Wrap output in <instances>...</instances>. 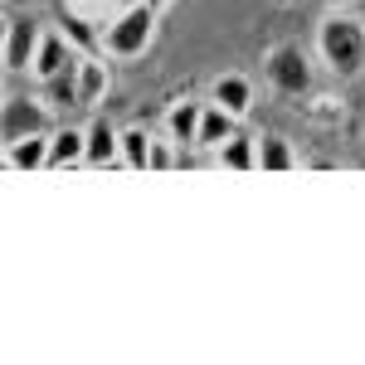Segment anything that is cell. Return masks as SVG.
<instances>
[{
	"label": "cell",
	"mask_w": 365,
	"mask_h": 365,
	"mask_svg": "<svg viewBox=\"0 0 365 365\" xmlns=\"http://www.w3.org/2000/svg\"><path fill=\"white\" fill-rule=\"evenodd\" d=\"M327 10H346V5H356V0H322Z\"/></svg>",
	"instance_id": "603a6c76"
},
{
	"label": "cell",
	"mask_w": 365,
	"mask_h": 365,
	"mask_svg": "<svg viewBox=\"0 0 365 365\" xmlns=\"http://www.w3.org/2000/svg\"><path fill=\"white\" fill-rule=\"evenodd\" d=\"M215 166H225V170H258V137L234 132V137L215 151Z\"/></svg>",
	"instance_id": "4fadbf2b"
},
{
	"label": "cell",
	"mask_w": 365,
	"mask_h": 365,
	"mask_svg": "<svg viewBox=\"0 0 365 365\" xmlns=\"http://www.w3.org/2000/svg\"><path fill=\"white\" fill-rule=\"evenodd\" d=\"M63 34H68V44L78 49V54H103V25H93L83 15H63Z\"/></svg>",
	"instance_id": "2e32d148"
},
{
	"label": "cell",
	"mask_w": 365,
	"mask_h": 365,
	"mask_svg": "<svg viewBox=\"0 0 365 365\" xmlns=\"http://www.w3.org/2000/svg\"><path fill=\"white\" fill-rule=\"evenodd\" d=\"M170 166H180V151H175V141H156V146H151V166L146 170H170Z\"/></svg>",
	"instance_id": "44dd1931"
},
{
	"label": "cell",
	"mask_w": 365,
	"mask_h": 365,
	"mask_svg": "<svg viewBox=\"0 0 365 365\" xmlns=\"http://www.w3.org/2000/svg\"><path fill=\"white\" fill-rule=\"evenodd\" d=\"M317 54L322 63L336 73V78H356L365 73V20L346 10H331L322 25H317Z\"/></svg>",
	"instance_id": "6da1fadb"
},
{
	"label": "cell",
	"mask_w": 365,
	"mask_h": 365,
	"mask_svg": "<svg viewBox=\"0 0 365 365\" xmlns=\"http://www.w3.org/2000/svg\"><path fill=\"white\" fill-rule=\"evenodd\" d=\"M39 39H44L39 20H29V15H10V20H5V49H0V58H5V73H29Z\"/></svg>",
	"instance_id": "277c9868"
},
{
	"label": "cell",
	"mask_w": 365,
	"mask_h": 365,
	"mask_svg": "<svg viewBox=\"0 0 365 365\" xmlns=\"http://www.w3.org/2000/svg\"><path fill=\"white\" fill-rule=\"evenodd\" d=\"M34 132H49V103L44 98H5V127H0L5 146L34 137Z\"/></svg>",
	"instance_id": "5b68a950"
},
{
	"label": "cell",
	"mask_w": 365,
	"mask_h": 365,
	"mask_svg": "<svg viewBox=\"0 0 365 365\" xmlns=\"http://www.w3.org/2000/svg\"><path fill=\"white\" fill-rule=\"evenodd\" d=\"M151 146H156V137H151L146 127H127V132H122V166L146 170L151 166Z\"/></svg>",
	"instance_id": "e0dca14e"
},
{
	"label": "cell",
	"mask_w": 365,
	"mask_h": 365,
	"mask_svg": "<svg viewBox=\"0 0 365 365\" xmlns=\"http://www.w3.org/2000/svg\"><path fill=\"white\" fill-rule=\"evenodd\" d=\"M234 132H239V117L225 113L220 103H205V113H200V132H195V146H200V151H220Z\"/></svg>",
	"instance_id": "ba28073f"
},
{
	"label": "cell",
	"mask_w": 365,
	"mask_h": 365,
	"mask_svg": "<svg viewBox=\"0 0 365 365\" xmlns=\"http://www.w3.org/2000/svg\"><path fill=\"white\" fill-rule=\"evenodd\" d=\"M307 113L317 117V122H336V117H341V98H336V93H312Z\"/></svg>",
	"instance_id": "ffe728a7"
},
{
	"label": "cell",
	"mask_w": 365,
	"mask_h": 365,
	"mask_svg": "<svg viewBox=\"0 0 365 365\" xmlns=\"http://www.w3.org/2000/svg\"><path fill=\"white\" fill-rule=\"evenodd\" d=\"M146 5H151L156 15H166V10H170V5H175V0H146Z\"/></svg>",
	"instance_id": "7402d4cb"
},
{
	"label": "cell",
	"mask_w": 365,
	"mask_h": 365,
	"mask_svg": "<svg viewBox=\"0 0 365 365\" xmlns=\"http://www.w3.org/2000/svg\"><path fill=\"white\" fill-rule=\"evenodd\" d=\"M156 25H161V15H156L146 0L127 5L113 25H103V54H108V58H137V54H146L151 39H156Z\"/></svg>",
	"instance_id": "7a4b0ae2"
},
{
	"label": "cell",
	"mask_w": 365,
	"mask_h": 365,
	"mask_svg": "<svg viewBox=\"0 0 365 365\" xmlns=\"http://www.w3.org/2000/svg\"><path fill=\"white\" fill-rule=\"evenodd\" d=\"M200 113H205V103H175L166 113V137L175 141V146H195Z\"/></svg>",
	"instance_id": "5bb4252c"
},
{
	"label": "cell",
	"mask_w": 365,
	"mask_h": 365,
	"mask_svg": "<svg viewBox=\"0 0 365 365\" xmlns=\"http://www.w3.org/2000/svg\"><path fill=\"white\" fill-rule=\"evenodd\" d=\"M88 166H122V132L117 127H108L103 117L88 127Z\"/></svg>",
	"instance_id": "8fae6325"
},
{
	"label": "cell",
	"mask_w": 365,
	"mask_h": 365,
	"mask_svg": "<svg viewBox=\"0 0 365 365\" xmlns=\"http://www.w3.org/2000/svg\"><path fill=\"white\" fill-rule=\"evenodd\" d=\"M297 151H292V141L278 137V132H268V137H258V170H297Z\"/></svg>",
	"instance_id": "9a60e30c"
},
{
	"label": "cell",
	"mask_w": 365,
	"mask_h": 365,
	"mask_svg": "<svg viewBox=\"0 0 365 365\" xmlns=\"http://www.w3.org/2000/svg\"><path fill=\"white\" fill-rule=\"evenodd\" d=\"M63 10H68V15H83L93 25H113L127 5H122V0H63Z\"/></svg>",
	"instance_id": "d6986e66"
},
{
	"label": "cell",
	"mask_w": 365,
	"mask_h": 365,
	"mask_svg": "<svg viewBox=\"0 0 365 365\" xmlns=\"http://www.w3.org/2000/svg\"><path fill=\"white\" fill-rule=\"evenodd\" d=\"M78 58H83V54L68 44V34H63V29H44V39H39V49H34L29 73L44 83V78H54V73H63V68H73Z\"/></svg>",
	"instance_id": "8992f818"
},
{
	"label": "cell",
	"mask_w": 365,
	"mask_h": 365,
	"mask_svg": "<svg viewBox=\"0 0 365 365\" xmlns=\"http://www.w3.org/2000/svg\"><path fill=\"white\" fill-rule=\"evenodd\" d=\"M73 166H88V132L54 127L49 132V170H73Z\"/></svg>",
	"instance_id": "52a82bcc"
},
{
	"label": "cell",
	"mask_w": 365,
	"mask_h": 365,
	"mask_svg": "<svg viewBox=\"0 0 365 365\" xmlns=\"http://www.w3.org/2000/svg\"><path fill=\"white\" fill-rule=\"evenodd\" d=\"M263 73L287 98H307L312 93V58H307L302 44H273L268 58H263Z\"/></svg>",
	"instance_id": "3957f363"
},
{
	"label": "cell",
	"mask_w": 365,
	"mask_h": 365,
	"mask_svg": "<svg viewBox=\"0 0 365 365\" xmlns=\"http://www.w3.org/2000/svg\"><path fill=\"white\" fill-rule=\"evenodd\" d=\"M108 54H83L78 58V108H98L108 93Z\"/></svg>",
	"instance_id": "7c38bea8"
},
{
	"label": "cell",
	"mask_w": 365,
	"mask_h": 365,
	"mask_svg": "<svg viewBox=\"0 0 365 365\" xmlns=\"http://www.w3.org/2000/svg\"><path fill=\"white\" fill-rule=\"evenodd\" d=\"M5 166L10 170H49V132H34L5 146Z\"/></svg>",
	"instance_id": "9c48e42d"
},
{
	"label": "cell",
	"mask_w": 365,
	"mask_h": 365,
	"mask_svg": "<svg viewBox=\"0 0 365 365\" xmlns=\"http://www.w3.org/2000/svg\"><path fill=\"white\" fill-rule=\"evenodd\" d=\"M39 88H44V103L49 108H78V63L54 73V78H44Z\"/></svg>",
	"instance_id": "ac0fdd59"
},
{
	"label": "cell",
	"mask_w": 365,
	"mask_h": 365,
	"mask_svg": "<svg viewBox=\"0 0 365 365\" xmlns=\"http://www.w3.org/2000/svg\"><path fill=\"white\" fill-rule=\"evenodd\" d=\"M210 103H220L225 113L244 117L253 108V83L244 78V73H220V78H215V88H210Z\"/></svg>",
	"instance_id": "30bf717a"
}]
</instances>
